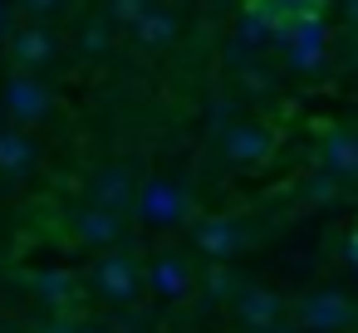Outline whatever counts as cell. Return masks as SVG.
Segmentation results:
<instances>
[{
  "label": "cell",
  "instance_id": "1",
  "mask_svg": "<svg viewBox=\"0 0 358 333\" xmlns=\"http://www.w3.org/2000/svg\"><path fill=\"white\" fill-rule=\"evenodd\" d=\"M285 50H289V64L299 69V74H314L319 64H324V54H329V30H324V20L319 15H299L285 35H275Z\"/></svg>",
  "mask_w": 358,
  "mask_h": 333
},
{
  "label": "cell",
  "instance_id": "2",
  "mask_svg": "<svg viewBox=\"0 0 358 333\" xmlns=\"http://www.w3.org/2000/svg\"><path fill=\"white\" fill-rule=\"evenodd\" d=\"M358 318V309L338 294V289H319V294H309L304 304H299V328L304 333H338V328H348Z\"/></svg>",
  "mask_w": 358,
  "mask_h": 333
},
{
  "label": "cell",
  "instance_id": "3",
  "mask_svg": "<svg viewBox=\"0 0 358 333\" xmlns=\"http://www.w3.org/2000/svg\"><path fill=\"white\" fill-rule=\"evenodd\" d=\"M133 211H138L148 225H177V221L187 216V196H182L172 182H148V186H138Z\"/></svg>",
  "mask_w": 358,
  "mask_h": 333
},
{
  "label": "cell",
  "instance_id": "4",
  "mask_svg": "<svg viewBox=\"0 0 358 333\" xmlns=\"http://www.w3.org/2000/svg\"><path fill=\"white\" fill-rule=\"evenodd\" d=\"M94 284H99V294H103V299L128 304V299H138L143 274H138V265H133V260H123V255H103V260L94 265Z\"/></svg>",
  "mask_w": 358,
  "mask_h": 333
},
{
  "label": "cell",
  "instance_id": "5",
  "mask_svg": "<svg viewBox=\"0 0 358 333\" xmlns=\"http://www.w3.org/2000/svg\"><path fill=\"white\" fill-rule=\"evenodd\" d=\"M221 152H226L231 162H241V167L265 162V157H270V133H265V128H255V123H236V128H226Z\"/></svg>",
  "mask_w": 358,
  "mask_h": 333
},
{
  "label": "cell",
  "instance_id": "6",
  "mask_svg": "<svg viewBox=\"0 0 358 333\" xmlns=\"http://www.w3.org/2000/svg\"><path fill=\"white\" fill-rule=\"evenodd\" d=\"M236 313H241V323L245 328H270V323H280V299L270 294V289H260V284H245L241 294H236Z\"/></svg>",
  "mask_w": 358,
  "mask_h": 333
},
{
  "label": "cell",
  "instance_id": "7",
  "mask_svg": "<svg viewBox=\"0 0 358 333\" xmlns=\"http://www.w3.org/2000/svg\"><path fill=\"white\" fill-rule=\"evenodd\" d=\"M6 108H10L20 123H40V118L50 113V94H45L35 79H15V84L6 89Z\"/></svg>",
  "mask_w": 358,
  "mask_h": 333
},
{
  "label": "cell",
  "instance_id": "8",
  "mask_svg": "<svg viewBox=\"0 0 358 333\" xmlns=\"http://www.w3.org/2000/svg\"><path fill=\"white\" fill-rule=\"evenodd\" d=\"M94 201H99L103 211H128V206L138 201V191H133V182H128L123 167H108V172H99V182H94Z\"/></svg>",
  "mask_w": 358,
  "mask_h": 333
},
{
  "label": "cell",
  "instance_id": "9",
  "mask_svg": "<svg viewBox=\"0 0 358 333\" xmlns=\"http://www.w3.org/2000/svg\"><path fill=\"white\" fill-rule=\"evenodd\" d=\"M148 284H152V294H157V299H187L192 274H187V265H182V260L162 255V260L148 269Z\"/></svg>",
  "mask_w": 358,
  "mask_h": 333
},
{
  "label": "cell",
  "instance_id": "10",
  "mask_svg": "<svg viewBox=\"0 0 358 333\" xmlns=\"http://www.w3.org/2000/svg\"><path fill=\"white\" fill-rule=\"evenodd\" d=\"M196 245H201L211 260H226V255H236L241 230H236L226 216H216V221H201V225H196Z\"/></svg>",
  "mask_w": 358,
  "mask_h": 333
},
{
  "label": "cell",
  "instance_id": "11",
  "mask_svg": "<svg viewBox=\"0 0 358 333\" xmlns=\"http://www.w3.org/2000/svg\"><path fill=\"white\" fill-rule=\"evenodd\" d=\"M324 167L334 177H358V138L353 133H329L324 142Z\"/></svg>",
  "mask_w": 358,
  "mask_h": 333
},
{
  "label": "cell",
  "instance_id": "12",
  "mask_svg": "<svg viewBox=\"0 0 358 333\" xmlns=\"http://www.w3.org/2000/svg\"><path fill=\"white\" fill-rule=\"evenodd\" d=\"M79 235H84L89 245H113V240H118V211H103V206L84 211V216H79Z\"/></svg>",
  "mask_w": 358,
  "mask_h": 333
},
{
  "label": "cell",
  "instance_id": "13",
  "mask_svg": "<svg viewBox=\"0 0 358 333\" xmlns=\"http://www.w3.org/2000/svg\"><path fill=\"white\" fill-rule=\"evenodd\" d=\"M133 30H138V40H143V45H167V40L177 35V20H172L167 10L148 6V10H143V20H138Z\"/></svg>",
  "mask_w": 358,
  "mask_h": 333
},
{
  "label": "cell",
  "instance_id": "14",
  "mask_svg": "<svg viewBox=\"0 0 358 333\" xmlns=\"http://www.w3.org/2000/svg\"><path fill=\"white\" fill-rule=\"evenodd\" d=\"M30 157H35V147L25 133H0V172H20V167H30Z\"/></svg>",
  "mask_w": 358,
  "mask_h": 333
},
{
  "label": "cell",
  "instance_id": "15",
  "mask_svg": "<svg viewBox=\"0 0 358 333\" xmlns=\"http://www.w3.org/2000/svg\"><path fill=\"white\" fill-rule=\"evenodd\" d=\"M50 54H55V45H50L45 30H20V35H15V59H20V64H45Z\"/></svg>",
  "mask_w": 358,
  "mask_h": 333
},
{
  "label": "cell",
  "instance_id": "16",
  "mask_svg": "<svg viewBox=\"0 0 358 333\" xmlns=\"http://www.w3.org/2000/svg\"><path fill=\"white\" fill-rule=\"evenodd\" d=\"M35 289H40L50 304H64V299L74 294V279H69L64 269H45V274H35Z\"/></svg>",
  "mask_w": 358,
  "mask_h": 333
},
{
  "label": "cell",
  "instance_id": "17",
  "mask_svg": "<svg viewBox=\"0 0 358 333\" xmlns=\"http://www.w3.org/2000/svg\"><path fill=\"white\" fill-rule=\"evenodd\" d=\"M143 10H148L143 0H113V20H118V25H138Z\"/></svg>",
  "mask_w": 358,
  "mask_h": 333
},
{
  "label": "cell",
  "instance_id": "18",
  "mask_svg": "<svg viewBox=\"0 0 358 333\" xmlns=\"http://www.w3.org/2000/svg\"><path fill=\"white\" fill-rule=\"evenodd\" d=\"M285 10H289V15H319L324 0H285Z\"/></svg>",
  "mask_w": 358,
  "mask_h": 333
},
{
  "label": "cell",
  "instance_id": "19",
  "mask_svg": "<svg viewBox=\"0 0 358 333\" xmlns=\"http://www.w3.org/2000/svg\"><path fill=\"white\" fill-rule=\"evenodd\" d=\"M309 196H314V201H329V196H334V182H314Z\"/></svg>",
  "mask_w": 358,
  "mask_h": 333
},
{
  "label": "cell",
  "instance_id": "20",
  "mask_svg": "<svg viewBox=\"0 0 358 333\" xmlns=\"http://www.w3.org/2000/svg\"><path fill=\"white\" fill-rule=\"evenodd\" d=\"M206 284L221 294V289H231V274H226V269H211V279H206Z\"/></svg>",
  "mask_w": 358,
  "mask_h": 333
},
{
  "label": "cell",
  "instance_id": "21",
  "mask_svg": "<svg viewBox=\"0 0 358 333\" xmlns=\"http://www.w3.org/2000/svg\"><path fill=\"white\" fill-rule=\"evenodd\" d=\"M59 0H25V10H55Z\"/></svg>",
  "mask_w": 358,
  "mask_h": 333
},
{
  "label": "cell",
  "instance_id": "22",
  "mask_svg": "<svg viewBox=\"0 0 358 333\" xmlns=\"http://www.w3.org/2000/svg\"><path fill=\"white\" fill-rule=\"evenodd\" d=\"M348 265H353V269H358V230H353V235H348Z\"/></svg>",
  "mask_w": 358,
  "mask_h": 333
},
{
  "label": "cell",
  "instance_id": "23",
  "mask_svg": "<svg viewBox=\"0 0 358 333\" xmlns=\"http://www.w3.org/2000/svg\"><path fill=\"white\" fill-rule=\"evenodd\" d=\"M260 333H299L294 323H270V328H260Z\"/></svg>",
  "mask_w": 358,
  "mask_h": 333
},
{
  "label": "cell",
  "instance_id": "24",
  "mask_svg": "<svg viewBox=\"0 0 358 333\" xmlns=\"http://www.w3.org/2000/svg\"><path fill=\"white\" fill-rule=\"evenodd\" d=\"M348 20H353V30H358V0H348Z\"/></svg>",
  "mask_w": 358,
  "mask_h": 333
},
{
  "label": "cell",
  "instance_id": "25",
  "mask_svg": "<svg viewBox=\"0 0 358 333\" xmlns=\"http://www.w3.org/2000/svg\"><path fill=\"white\" fill-rule=\"evenodd\" d=\"M45 333H79V328H69V323H55V328H45Z\"/></svg>",
  "mask_w": 358,
  "mask_h": 333
},
{
  "label": "cell",
  "instance_id": "26",
  "mask_svg": "<svg viewBox=\"0 0 358 333\" xmlns=\"http://www.w3.org/2000/svg\"><path fill=\"white\" fill-rule=\"evenodd\" d=\"M79 333H103V328H79Z\"/></svg>",
  "mask_w": 358,
  "mask_h": 333
}]
</instances>
